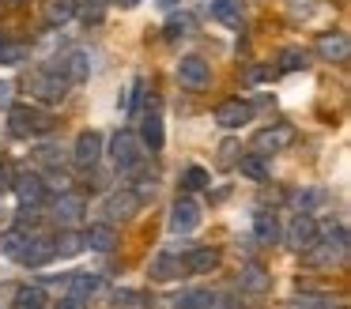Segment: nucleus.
I'll return each instance as SVG.
<instances>
[{
    "mask_svg": "<svg viewBox=\"0 0 351 309\" xmlns=\"http://www.w3.org/2000/svg\"><path fill=\"white\" fill-rule=\"evenodd\" d=\"M53 238H46V234L31 230V238H27L23 253H19V264H27V268H42V264L53 260Z\"/></svg>",
    "mask_w": 351,
    "mask_h": 309,
    "instance_id": "15",
    "label": "nucleus"
},
{
    "mask_svg": "<svg viewBox=\"0 0 351 309\" xmlns=\"http://www.w3.org/2000/svg\"><path fill=\"white\" fill-rule=\"evenodd\" d=\"M328 200L325 188H295L291 193V208H295V215H313V211H321Z\"/></svg>",
    "mask_w": 351,
    "mask_h": 309,
    "instance_id": "25",
    "label": "nucleus"
},
{
    "mask_svg": "<svg viewBox=\"0 0 351 309\" xmlns=\"http://www.w3.org/2000/svg\"><path fill=\"white\" fill-rule=\"evenodd\" d=\"M283 234L280 219H276V211H253V238L261 241V245H276Z\"/></svg>",
    "mask_w": 351,
    "mask_h": 309,
    "instance_id": "24",
    "label": "nucleus"
},
{
    "mask_svg": "<svg viewBox=\"0 0 351 309\" xmlns=\"http://www.w3.org/2000/svg\"><path fill=\"white\" fill-rule=\"evenodd\" d=\"M238 286H242L245 294H268L272 291V271H268L265 264H245L242 275H238Z\"/></svg>",
    "mask_w": 351,
    "mask_h": 309,
    "instance_id": "22",
    "label": "nucleus"
},
{
    "mask_svg": "<svg viewBox=\"0 0 351 309\" xmlns=\"http://www.w3.org/2000/svg\"><path fill=\"white\" fill-rule=\"evenodd\" d=\"M23 60H27V45L12 42V38L0 30V64H23Z\"/></svg>",
    "mask_w": 351,
    "mask_h": 309,
    "instance_id": "35",
    "label": "nucleus"
},
{
    "mask_svg": "<svg viewBox=\"0 0 351 309\" xmlns=\"http://www.w3.org/2000/svg\"><path fill=\"white\" fill-rule=\"evenodd\" d=\"M212 121L219 128H227V132H234V128H242L253 121V102H245V98H227V102L215 106Z\"/></svg>",
    "mask_w": 351,
    "mask_h": 309,
    "instance_id": "10",
    "label": "nucleus"
},
{
    "mask_svg": "<svg viewBox=\"0 0 351 309\" xmlns=\"http://www.w3.org/2000/svg\"><path fill=\"white\" fill-rule=\"evenodd\" d=\"M84 249H91V253H114L117 249V230L114 223H91L84 230Z\"/></svg>",
    "mask_w": 351,
    "mask_h": 309,
    "instance_id": "19",
    "label": "nucleus"
},
{
    "mask_svg": "<svg viewBox=\"0 0 351 309\" xmlns=\"http://www.w3.org/2000/svg\"><path fill=\"white\" fill-rule=\"evenodd\" d=\"M53 253H57V256H76V253H84V234H76L72 226H64V230L53 238Z\"/></svg>",
    "mask_w": 351,
    "mask_h": 309,
    "instance_id": "32",
    "label": "nucleus"
},
{
    "mask_svg": "<svg viewBox=\"0 0 351 309\" xmlns=\"http://www.w3.org/2000/svg\"><path fill=\"white\" fill-rule=\"evenodd\" d=\"M64 286H69V294H76V298L91 301L95 294L106 291V279H102L99 271H72V275H64Z\"/></svg>",
    "mask_w": 351,
    "mask_h": 309,
    "instance_id": "16",
    "label": "nucleus"
},
{
    "mask_svg": "<svg viewBox=\"0 0 351 309\" xmlns=\"http://www.w3.org/2000/svg\"><path fill=\"white\" fill-rule=\"evenodd\" d=\"M57 309H87V301L76 298V294H64V298L57 301Z\"/></svg>",
    "mask_w": 351,
    "mask_h": 309,
    "instance_id": "39",
    "label": "nucleus"
},
{
    "mask_svg": "<svg viewBox=\"0 0 351 309\" xmlns=\"http://www.w3.org/2000/svg\"><path fill=\"white\" fill-rule=\"evenodd\" d=\"M102 147H106L102 132L84 128V132L76 136V143H72V162H76L80 170H95V166H99V158H102Z\"/></svg>",
    "mask_w": 351,
    "mask_h": 309,
    "instance_id": "7",
    "label": "nucleus"
},
{
    "mask_svg": "<svg viewBox=\"0 0 351 309\" xmlns=\"http://www.w3.org/2000/svg\"><path fill=\"white\" fill-rule=\"evenodd\" d=\"M208 185H212V173H208L204 166H185V173H182L185 193H200V188H208Z\"/></svg>",
    "mask_w": 351,
    "mask_h": 309,
    "instance_id": "36",
    "label": "nucleus"
},
{
    "mask_svg": "<svg viewBox=\"0 0 351 309\" xmlns=\"http://www.w3.org/2000/svg\"><path fill=\"white\" fill-rule=\"evenodd\" d=\"M12 188H16V196H19L23 208L46 203V181H42V173H34V170H16L12 173Z\"/></svg>",
    "mask_w": 351,
    "mask_h": 309,
    "instance_id": "9",
    "label": "nucleus"
},
{
    "mask_svg": "<svg viewBox=\"0 0 351 309\" xmlns=\"http://www.w3.org/2000/svg\"><path fill=\"white\" fill-rule=\"evenodd\" d=\"M219 260H223V253L212 245L189 249V253H185V271H189V275H208V271L219 268Z\"/></svg>",
    "mask_w": 351,
    "mask_h": 309,
    "instance_id": "20",
    "label": "nucleus"
},
{
    "mask_svg": "<svg viewBox=\"0 0 351 309\" xmlns=\"http://www.w3.org/2000/svg\"><path fill=\"white\" fill-rule=\"evenodd\" d=\"M212 309H242V301H234V298H230V294H223V298H219V294H215Z\"/></svg>",
    "mask_w": 351,
    "mask_h": 309,
    "instance_id": "40",
    "label": "nucleus"
},
{
    "mask_svg": "<svg viewBox=\"0 0 351 309\" xmlns=\"http://www.w3.org/2000/svg\"><path fill=\"white\" fill-rule=\"evenodd\" d=\"M313 53H317V60H325V64H348V57H351L348 30H321L317 42H313Z\"/></svg>",
    "mask_w": 351,
    "mask_h": 309,
    "instance_id": "5",
    "label": "nucleus"
},
{
    "mask_svg": "<svg viewBox=\"0 0 351 309\" xmlns=\"http://www.w3.org/2000/svg\"><path fill=\"white\" fill-rule=\"evenodd\" d=\"M27 238H31V230H23V226H12V230H4V234H0V256L19 260V253H23Z\"/></svg>",
    "mask_w": 351,
    "mask_h": 309,
    "instance_id": "28",
    "label": "nucleus"
},
{
    "mask_svg": "<svg viewBox=\"0 0 351 309\" xmlns=\"http://www.w3.org/2000/svg\"><path fill=\"white\" fill-rule=\"evenodd\" d=\"M80 15V0H42V19L49 27H64Z\"/></svg>",
    "mask_w": 351,
    "mask_h": 309,
    "instance_id": "23",
    "label": "nucleus"
},
{
    "mask_svg": "<svg viewBox=\"0 0 351 309\" xmlns=\"http://www.w3.org/2000/svg\"><path fill=\"white\" fill-rule=\"evenodd\" d=\"M117 4H121V8H136L140 0H117Z\"/></svg>",
    "mask_w": 351,
    "mask_h": 309,
    "instance_id": "45",
    "label": "nucleus"
},
{
    "mask_svg": "<svg viewBox=\"0 0 351 309\" xmlns=\"http://www.w3.org/2000/svg\"><path fill=\"white\" fill-rule=\"evenodd\" d=\"M53 113L46 106H34V102H12L8 106V128L12 136L19 140H38V136H49L53 132Z\"/></svg>",
    "mask_w": 351,
    "mask_h": 309,
    "instance_id": "1",
    "label": "nucleus"
},
{
    "mask_svg": "<svg viewBox=\"0 0 351 309\" xmlns=\"http://www.w3.org/2000/svg\"><path fill=\"white\" fill-rule=\"evenodd\" d=\"M147 275H152L155 283H174V279L189 275V271H185V256H178V253H159V256L152 260V268H147Z\"/></svg>",
    "mask_w": 351,
    "mask_h": 309,
    "instance_id": "17",
    "label": "nucleus"
},
{
    "mask_svg": "<svg viewBox=\"0 0 351 309\" xmlns=\"http://www.w3.org/2000/svg\"><path fill=\"white\" fill-rule=\"evenodd\" d=\"M84 211H87V203H84V196L80 193H61L53 200V219L61 226H76V223H84Z\"/></svg>",
    "mask_w": 351,
    "mask_h": 309,
    "instance_id": "18",
    "label": "nucleus"
},
{
    "mask_svg": "<svg viewBox=\"0 0 351 309\" xmlns=\"http://www.w3.org/2000/svg\"><path fill=\"white\" fill-rule=\"evenodd\" d=\"M140 196L132 193V188H117V193L106 196V203H102V211H106V223H129L132 215L140 211Z\"/></svg>",
    "mask_w": 351,
    "mask_h": 309,
    "instance_id": "12",
    "label": "nucleus"
},
{
    "mask_svg": "<svg viewBox=\"0 0 351 309\" xmlns=\"http://www.w3.org/2000/svg\"><path fill=\"white\" fill-rule=\"evenodd\" d=\"M159 4H162V8H178L182 0H159Z\"/></svg>",
    "mask_w": 351,
    "mask_h": 309,
    "instance_id": "44",
    "label": "nucleus"
},
{
    "mask_svg": "<svg viewBox=\"0 0 351 309\" xmlns=\"http://www.w3.org/2000/svg\"><path fill=\"white\" fill-rule=\"evenodd\" d=\"M167 42H182V38H189V34H197V19H193L189 12H178V15H170L167 19Z\"/></svg>",
    "mask_w": 351,
    "mask_h": 309,
    "instance_id": "29",
    "label": "nucleus"
},
{
    "mask_svg": "<svg viewBox=\"0 0 351 309\" xmlns=\"http://www.w3.org/2000/svg\"><path fill=\"white\" fill-rule=\"evenodd\" d=\"M12 4H19V0H12Z\"/></svg>",
    "mask_w": 351,
    "mask_h": 309,
    "instance_id": "46",
    "label": "nucleus"
},
{
    "mask_svg": "<svg viewBox=\"0 0 351 309\" xmlns=\"http://www.w3.org/2000/svg\"><path fill=\"white\" fill-rule=\"evenodd\" d=\"M219 151H223V155H219V166H234V151H238V147H234V143H230V140H227V143H223V147H219Z\"/></svg>",
    "mask_w": 351,
    "mask_h": 309,
    "instance_id": "41",
    "label": "nucleus"
},
{
    "mask_svg": "<svg viewBox=\"0 0 351 309\" xmlns=\"http://www.w3.org/2000/svg\"><path fill=\"white\" fill-rule=\"evenodd\" d=\"M8 188H12V170L4 166V158H0V196L8 193Z\"/></svg>",
    "mask_w": 351,
    "mask_h": 309,
    "instance_id": "42",
    "label": "nucleus"
},
{
    "mask_svg": "<svg viewBox=\"0 0 351 309\" xmlns=\"http://www.w3.org/2000/svg\"><path fill=\"white\" fill-rule=\"evenodd\" d=\"M295 125H287V121H276V125H268V128H261L257 136L250 140V151L253 155H261V158H268V155H280V151H287L291 143H295Z\"/></svg>",
    "mask_w": 351,
    "mask_h": 309,
    "instance_id": "3",
    "label": "nucleus"
},
{
    "mask_svg": "<svg viewBox=\"0 0 351 309\" xmlns=\"http://www.w3.org/2000/svg\"><path fill=\"white\" fill-rule=\"evenodd\" d=\"M310 64V53L298 49V45H287V49H280V64H276V72H298V68Z\"/></svg>",
    "mask_w": 351,
    "mask_h": 309,
    "instance_id": "33",
    "label": "nucleus"
},
{
    "mask_svg": "<svg viewBox=\"0 0 351 309\" xmlns=\"http://www.w3.org/2000/svg\"><path fill=\"white\" fill-rule=\"evenodd\" d=\"M317 230H321V226H317V219H313V215H295L287 226H283L280 241H287L295 253H306V249L317 241Z\"/></svg>",
    "mask_w": 351,
    "mask_h": 309,
    "instance_id": "8",
    "label": "nucleus"
},
{
    "mask_svg": "<svg viewBox=\"0 0 351 309\" xmlns=\"http://www.w3.org/2000/svg\"><path fill=\"white\" fill-rule=\"evenodd\" d=\"M170 301H174V309H212L215 294L204 291V286H197V291H185V294H178V298H170Z\"/></svg>",
    "mask_w": 351,
    "mask_h": 309,
    "instance_id": "31",
    "label": "nucleus"
},
{
    "mask_svg": "<svg viewBox=\"0 0 351 309\" xmlns=\"http://www.w3.org/2000/svg\"><path fill=\"white\" fill-rule=\"evenodd\" d=\"M178 79H182L185 90H204L208 83H212V68H208L204 57H197V53H189V57L178 60Z\"/></svg>",
    "mask_w": 351,
    "mask_h": 309,
    "instance_id": "11",
    "label": "nucleus"
},
{
    "mask_svg": "<svg viewBox=\"0 0 351 309\" xmlns=\"http://www.w3.org/2000/svg\"><path fill=\"white\" fill-rule=\"evenodd\" d=\"M72 83L64 79V75H57L53 68H38L34 75H27V90H31L34 98H42V102H61L64 95H69Z\"/></svg>",
    "mask_w": 351,
    "mask_h": 309,
    "instance_id": "4",
    "label": "nucleus"
},
{
    "mask_svg": "<svg viewBox=\"0 0 351 309\" xmlns=\"http://www.w3.org/2000/svg\"><path fill=\"white\" fill-rule=\"evenodd\" d=\"M110 298H114V309H155V298L136 286H117Z\"/></svg>",
    "mask_w": 351,
    "mask_h": 309,
    "instance_id": "26",
    "label": "nucleus"
},
{
    "mask_svg": "<svg viewBox=\"0 0 351 309\" xmlns=\"http://www.w3.org/2000/svg\"><path fill=\"white\" fill-rule=\"evenodd\" d=\"M12 306L16 309H46V291H42L38 283H23V286H12Z\"/></svg>",
    "mask_w": 351,
    "mask_h": 309,
    "instance_id": "27",
    "label": "nucleus"
},
{
    "mask_svg": "<svg viewBox=\"0 0 351 309\" xmlns=\"http://www.w3.org/2000/svg\"><path fill=\"white\" fill-rule=\"evenodd\" d=\"M102 151H110V162H114L117 173H132L144 162V143H140V136L125 132V128L110 136V147H102Z\"/></svg>",
    "mask_w": 351,
    "mask_h": 309,
    "instance_id": "2",
    "label": "nucleus"
},
{
    "mask_svg": "<svg viewBox=\"0 0 351 309\" xmlns=\"http://www.w3.org/2000/svg\"><path fill=\"white\" fill-rule=\"evenodd\" d=\"M238 170H242V177L257 181V185H265V181H268V173H272V170H268V162H265V158H261V155H253V151H250V155H242V158H238Z\"/></svg>",
    "mask_w": 351,
    "mask_h": 309,
    "instance_id": "30",
    "label": "nucleus"
},
{
    "mask_svg": "<svg viewBox=\"0 0 351 309\" xmlns=\"http://www.w3.org/2000/svg\"><path fill=\"white\" fill-rule=\"evenodd\" d=\"M34 162H38V166H49V170H61L64 147H61V143H38V147H34Z\"/></svg>",
    "mask_w": 351,
    "mask_h": 309,
    "instance_id": "34",
    "label": "nucleus"
},
{
    "mask_svg": "<svg viewBox=\"0 0 351 309\" xmlns=\"http://www.w3.org/2000/svg\"><path fill=\"white\" fill-rule=\"evenodd\" d=\"M140 143H144L147 151H162V143H167V132H162V113H159V102H152L144 110V117H140Z\"/></svg>",
    "mask_w": 351,
    "mask_h": 309,
    "instance_id": "14",
    "label": "nucleus"
},
{
    "mask_svg": "<svg viewBox=\"0 0 351 309\" xmlns=\"http://www.w3.org/2000/svg\"><path fill=\"white\" fill-rule=\"evenodd\" d=\"M328 301L332 298H325V294H298V306H310V309H328Z\"/></svg>",
    "mask_w": 351,
    "mask_h": 309,
    "instance_id": "37",
    "label": "nucleus"
},
{
    "mask_svg": "<svg viewBox=\"0 0 351 309\" xmlns=\"http://www.w3.org/2000/svg\"><path fill=\"white\" fill-rule=\"evenodd\" d=\"M0 106H12V83L0 79Z\"/></svg>",
    "mask_w": 351,
    "mask_h": 309,
    "instance_id": "43",
    "label": "nucleus"
},
{
    "mask_svg": "<svg viewBox=\"0 0 351 309\" xmlns=\"http://www.w3.org/2000/svg\"><path fill=\"white\" fill-rule=\"evenodd\" d=\"M291 15H295V19H298V15L310 19V15H313V0H291Z\"/></svg>",
    "mask_w": 351,
    "mask_h": 309,
    "instance_id": "38",
    "label": "nucleus"
},
{
    "mask_svg": "<svg viewBox=\"0 0 351 309\" xmlns=\"http://www.w3.org/2000/svg\"><path fill=\"white\" fill-rule=\"evenodd\" d=\"M212 19L227 30H242L245 23V0H212Z\"/></svg>",
    "mask_w": 351,
    "mask_h": 309,
    "instance_id": "21",
    "label": "nucleus"
},
{
    "mask_svg": "<svg viewBox=\"0 0 351 309\" xmlns=\"http://www.w3.org/2000/svg\"><path fill=\"white\" fill-rule=\"evenodd\" d=\"M200 226V203L193 196H178L170 208V234H193Z\"/></svg>",
    "mask_w": 351,
    "mask_h": 309,
    "instance_id": "13",
    "label": "nucleus"
},
{
    "mask_svg": "<svg viewBox=\"0 0 351 309\" xmlns=\"http://www.w3.org/2000/svg\"><path fill=\"white\" fill-rule=\"evenodd\" d=\"M46 68H53L57 75H64V79L76 87V83H84L87 75H91V57H87L84 49H64V53H57Z\"/></svg>",
    "mask_w": 351,
    "mask_h": 309,
    "instance_id": "6",
    "label": "nucleus"
}]
</instances>
